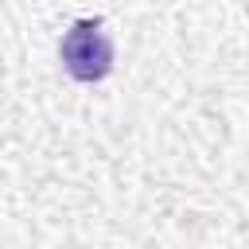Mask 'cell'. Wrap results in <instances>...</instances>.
I'll list each match as a JSON object with an SVG mask.
<instances>
[{"instance_id": "6da1fadb", "label": "cell", "mask_w": 249, "mask_h": 249, "mask_svg": "<svg viewBox=\"0 0 249 249\" xmlns=\"http://www.w3.org/2000/svg\"><path fill=\"white\" fill-rule=\"evenodd\" d=\"M62 70L74 82H105L113 74V39L101 19H74L58 43Z\"/></svg>"}]
</instances>
